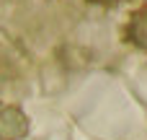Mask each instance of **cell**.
Listing matches in <instances>:
<instances>
[{
  "label": "cell",
  "instance_id": "6da1fadb",
  "mask_svg": "<svg viewBox=\"0 0 147 140\" xmlns=\"http://www.w3.org/2000/svg\"><path fill=\"white\" fill-rule=\"evenodd\" d=\"M31 132L28 114L10 101L0 99V140H23Z\"/></svg>",
  "mask_w": 147,
  "mask_h": 140
},
{
  "label": "cell",
  "instance_id": "7a4b0ae2",
  "mask_svg": "<svg viewBox=\"0 0 147 140\" xmlns=\"http://www.w3.org/2000/svg\"><path fill=\"white\" fill-rule=\"evenodd\" d=\"M124 42L147 55V5L129 13V18L124 23Z\"/></svg>",
  "mask_w": 147,
  "mask_h": 140
},
{
  "label": "cell",
  "instance_id": "3957f363",
  "mask_svg": "<svg viewBox=\"0 0 147 140\" xmlns=\"http://www.w3.org/2000/svg\"><path fill=\"white\" fill-rule=\"evenodd\" d=\"M88 3L101 5V8H116V5H119V3H124V0H88Z\"/></svg>",
  "mask_w": 147,
  "mask_h": 140
}]
</instances>
